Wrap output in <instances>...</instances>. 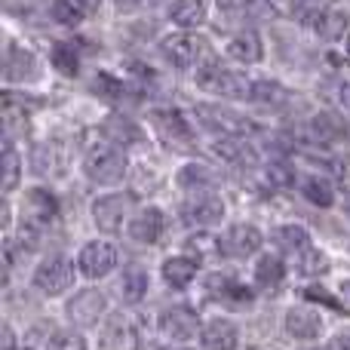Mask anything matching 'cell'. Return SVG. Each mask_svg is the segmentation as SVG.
<instances>
[{
	"label": "cell",
	"mask_w": 350,
	"mask_h": 350,
	"mask_svg": "<svg viewBox=\"0 0 350 350\" xmlns=\"http://www.w3.org/2000/svg\"><path fill=\"white\" fill-rule=\"evenodd\" d=\"M59 215V200L53 191L46 187H28L18 203V224H22V234L28 240V246H37V237L49 228Z\"/></svg>",
	"instance_id": "obj_1"
},
{
	"label": "cell",
	"mask_w": 350,
	"mask_h": 350,
	"mask_svg": "<svg viewBox=\"0 0 350 350\" xmlns=\"http://www.w3.org/2000/svg\"><path fill=\"white\" fill-rule=\"evenodd\" d=\"M126 154L111 142H96L83 154V175L92 185H120L126 178Z\"/></svg>",
	"instance_id": "obj_2"
},
{
	"label": "cell",
	"mask_w": 350,
	"mask_h": 350,
	"mask_svg": "<svg viewBox=\"0 0 350 350\" xmlns=\"http://www.w3.org/2000/svg\"><path fill=\"white\" fill-rule=\"evenodd\" d=\"M193 80H197L200 90L212 92V96H221V98H252V83H249L243 74L230 71V68L218 65V62L200 65L197 71H193Z\"/></svg>",
	"instance_id": "obj_3"
},
{
	"label": "cell",
	"mask_w": 350,
	"mask_h": 350,
	"mask_svg": "<svg viewBox=\"0 0 350 350\" xmlns=\"http://www.w3.org/2000/svg\"><path fill=\"white\" fill-rule=\"evenodd\" d=\"M148 123L157 133V139L166 142L175 151H191L193 148V129L178 108H151L148 111Z\"/></svg>",
	"instance_id": "obj_4"
},
{
	"label": "cell",
	"mask_w": 350,
	"mask_h": 350,
	"mask_svg": "<svg viewBox=\"0 0 350 350\" xmlns=\"http://www.w3.org/2000/svg\"><path fill=\"white\" fill-rule=\"evenodd\" d=\"M261 243H265L261 230L255 224L240 221V224H230L218 237V255H224V258H249V255H255L261 249Z\"/></svg>",
	"instance_id": "obj_5"
},
{
	"label": "cell",
	"mask_w": 350,
	"mask_h": 350,
	"mask_svg": "<svg viewBox=\"0 0 350 350\" xmlns=\"http://www.w3.org/2000/svg\"><path fill=\"white\" fill-rule=\"evenodd\" d=\"M74 283V265L65 255H53V258L40 261L34 271V286L43 295H62L65 289H71Z\"/></svg>",
	"instance_id": "obj_6"
},
{
	"label": "cell",
	"mask_w": 350,
	"mask_h": 350,
	"mask_svg": "<svg viewBox=\"0 0 350 350\" xmlns=\"http://www.w3.org/2000/svg\"><path fill=\"white\" fill-rule=\"evenodd\" d=\"M224 218V200L218 193H193L181 203V221L191 228H215Z\"/></svg>",
	"instance_id": "obj_7"
},
{
	"label": "cell",
	"mask_w": 350,
	"mask_h": 350,
	"mask_svg": "<svg viewBox=\"0 0 350 350\" xmlns=\"http://www.w3.org/2000/svg\"><path fill=\"white\" fill-rule=\"evenodd\" d=\"M117 258H120V255H117V249L111 246V243L92 240V243H86V246L80 249L77 267H80V273H83V277L102 280V277H108V273L117 267Z\"/></svg>",
	"instance_id": "obj_8"
},
{
	"label": "cell",
	"mask_w": 350,
	"mask_h": 350,
	"mask_svg": "<svg viewBox=\"0 0 350 350\" xmlns=\"http://www.w3.org/2000/svg\"><path fill=\"white\" fill-rule=\"evenodd\" d=\"M160 49H163V59L170 62L178 71H187V68L197 65V55L203 49V40L191 31H178V34H166L160 40Z\"/></svg>",
	"instance_id": "obj_9"
},
{
	"label": "cell",
	"mask_w": 350,
	"mask_h": 350,
	"mask_svg": "<svg viewBox=\"0 0 350 350\" xmlns=\"http://www.w3.org/2000/svg\"><path fill=\"white\" fill-rule=\"evenodd\" d=\"M126 206H129L126 193H105V197H96L90 206L96 228L102 230V234H117L123 218H126Z\"/></svg>",
	"instance_id": "obj_10"
},
{
	"label": "cell",
	"mask_w": 350,
	"mask_h": 350,
	"mask_svg": "<svg viewBox=\"0 0 350 350\" xmlns=\"http://www.w3.org/2000/svg\"><path fill=\"white\" fill-rule=\"evenodd\" d=\"M37 77H40L37 55L25 46H12V43H6V49H3V80L6 83H12V80H18V83H31V80H37Z\"/></svg>",
	"instance_id": "obj_11"
},
{
	"label": "cell",
	"mask_w": 350,
	"mask_h": 350,
	"mask_svg": "<svg viewBox=\"0 0 350 350\" xmlns=\"http://www.w3.org/2000/svg\"><path fill=\"white\" fill-rule=\"evenodd\" d=\"M197 329H200V317L185 304H175L160 317V332L170 341H191L197 335Z\"/></svg>",
	"instance_id": "obj_12"
},
{
	"label": "cell",
	"mask_w": 350,
	"mask_h": 350,
	"mask_svg": "<svg viewBox=\"0 0 350 350\" xmlns=\"http://www.w3.org/2000/svg\"><path fill=\"white\" fill-rule=\"evenodd\" d=\"M166 230V215L157 206H145V209L135 212V218L129 221V237L142 246H154V243L163 237Z\"/></svg>",
	"instance_id": "obj_13"
},
{
	"label": "cell",
	"mask_w": 350,
	"mask_h": 350,
	"mask_svg": "<svg viewBox=\"0 0 350 350\" xmlns=\"http://www.w3.org/2000/svg\"><path fill=\"white\" fill-rule=\"evenodd\" d=\"M224 55L237 65H258L265 59V43H261L258 31L246 28V31H237L228 43H224Z\"/></svg>",
	"instance_id": "obj_14"
},
{
	"label": "cell",
	"mask_w": 350,
	"mask_h": 350,
	"mask_svg": "<svg viewBox=\"0 0 350 350\" xmlns=\"http://www.w3.org/2000/svg\"><path fill=\"white\" fill-rule=\"evenodd\" d=\"M310 139L317 145H338V142L350 139V126L335 111H317L314 120H310Z\"/></svg>",
	"instance_id": "obj_15"
},
{
	"label": "cell",
	"mask_w": 350,
	"mask_h": 350,
	"mask_svg": "<svg viewBox=\"0 0 350 350\" xmlns=\"http://www.w3.org/2000/svg\"><path fill=\"white\" fill-rule=\"evenodd\" d=\"M105 314V295L98 289H83L68 301V317L74 326H96L98 317Z\"/></svg>",
	"instance_id": "obj_16"
},
{
	"label": "cell",
	"mask_w": 350,
	"mask_h": 350,
	"mask_svg": "<svg viewBox=\"0 0 350 350\" xmlns=\"http://www.w3.org/2000/svg\"><path fill=\"white\" fill-rule=\"evenodd\" d=\"M98 133H102L105 142H111V145H117V148H129V145H139L142 142V126L135 120H129L126 114L105 117V123L98 126Z\"/></svg>",
	"instance_id": "obj_17"
},
{
	"label": "cell",
	"mask_w": 350,
	"mask_h": 350,
	"mask_svg": "<svg viewBox=\"0 0 350 350\" xmlns=\"http://www.w3.org/2000/svg\"><path fill=\"white\" fill-rule=\"evenodd\" d=\"M142 338H139V329L129 317L114 314L105 326V347L108 350H139Z\"/></svg>",
	"instance_id": "obj_18"
},
{
	"label": "cell",
	"mask_w": 350,
	"mask_h": 350,
	"mask_svg": "<svg viewBox=\"0 0 350 350\" xmlns=\"http://www.w3.org/2000/svg\"><path fill=\"white\" fill-rule=\"evenodd\" d=\"M175 181H178V187L193 191V193H215L218 175L206 163H185L178 170V175H175Z\"/></svg>",
	"instance_id": "obj_19"
},
{
	"label": "cell",
	"mask_w": 350,
	"mask_h": 350,
	"mask_svg": "<svg viewBox=\"0 0 350 350\" xmlns=\"http://www.w3.org/2000/svg\"><path fill=\"white\" fill-rule=\"evenodd\" d=\"M170 22L181 31H193L206 22V0H172L166 10Z\"/></svg>",
	"instance_id": "obj_20"
},
{
	"label": "cell",
	"mask_w": 350,
	"mask_h": 350,
	"mask_svg": "<svg viewBox=\"0 0 350 350\" xmlns=\"http://www.w3.org/2000/svg\"><path fill=\"white\" fill-rule=\"evenodd\" d=\"M286 329H289L292 338H317L323 332V320H320V310L314 308H292L286 314Z\"/></svg>",
	"instance_id": "obj_21"
},
{
	"label": "cell",
	"mask_w": 350,
	"mask_h": 350,
	"mask_svg": "<svg viewBox=\"0 0 350 350\" xmlns=\"http://www.w3.org/2000/svg\"><path fill=\"white\" fill-rule=\"evenodd\" d=\"M298 191L304 193V200H308V203L320 206V209H329V206L335 203V197H338L332 181L323 178V175H314V172L298 175Z\"/></svg>",
	"instance_id": "obj_22"
},
{
	"label": "cell",
	"mask_w": 350,
	"mask_h": 350,
	"mask_svg": "<svg viewBox=\"0 0 350 350\" xmlns=\"http://www.w3.org/2000/svg\"><path fill=\"white\" fill-rule=\"evenodd\" d=\"M347 28H350V16L345 10H335V6H326V10L317 16V22H314V34L320 37V40H326V43L341 40Z\"/></svg>",
	"instance_id": "obj_23"
},
{
	"label": "cell",
	"mask_w": 350,
	"mask_h": 350,
	"mask_svg": "<svg viewBox=\"0 0 350 350\" xmlns=\"http://www.w3.org/2000/svg\"><path fill=\"white\" fill-rule=\"evenodd\" d=\"M200 341L206 350H234L240 335H237V326L230 320H209L200 332Z\"/></svg>",
	"instance_id": "obj_24"
},
{
	"label": "cell",
	"mask_w": 350,
	"mask_h": 350,
	"mask_svg": "<svg viewBox=\"0 0 350 350\" xmlns=\"http://www.w3.org/2000/svg\"><path fill=\"white\" fill-rule=\"evenodd\" d=\"M197 271H200V261L191 258V255H172V258L163 261V280L172 289H185L187 283H193Z\"/></svg>",
	"instance_id": "obj_25"
},
{
	"label": "cell",
	"mask_w": 350,
	"mask_h": 350,
	"mask_svg": "<svg viewBox=\"0 0 350 350\" xmlns=\"http://www.w3.org/2000/svg\"><path fill=\"white\" fill-rule=\"evenodd\" d=\"M49 65L62 74V77H77L80 74V46L77 40H59L49 49Z\"/></svg>",
	"instance_id": "obj_26"
},
{
	"label": "cell",
	"mask_w": 350,
	"mask_h": 350,
	"mask_svg": "<svg viewBox=\"0 0 350 350\" xmlns=\"http://www.w3.org/2000/svg\"><path fill=\"white\" fill-rule=\"evenodd\" d=\"M273 243L295 258V255H301L304 249H310V234L301 228V224H280V228L273 230Z\"/></svg>",
	"instance_id": "obj_27"
},
{
	"label": "cell",
	"mask_w": 350,
	"mask_h": 350,
	"mask_svg": "<svg viewBox=\"0 0 350 350\" xmlns=\"http://www.w3.org/2000/svg\"><path fill=\"white\" fill-rule=\"evenodd\" d=\"M31 160H34V170L40 175H46V178H59V175H65V166H62V148L55 145V142L37 145L34 154H31Z\"/></svg>",
	"instance_id": "obj_28"
},
{
	"label": "cell",
	"mask_w": 350,
	"mask_h": 350,
	"mask_svg": "<svg viewBox=\"0 0 350 350\" xmlns=\"http://www.w3.org/2000/svg\"><path fill=\"white\" fill-rule=\"evenodd\" d=\"M212 151H215L218 160H224V163H230V166H249V163H255L252 148H249L243 139H218L215 145H212Z\"/></svg>",
	"instance_id": "obj_29"
},
{
	"label": "cell",
	"mask_w": 350,
	"mask_h": 350,
	"mask_svg": "<svg viewBox=\"0 0 350 350\" xmlns=\"http://www.w3.org/2000/svg\"><path fill=\"white\" fill-rule=\"evenodd\" d=\"M145 292H148V271H145V267H139V265H129L126 271H123V277H120L123 301L135 304V301H142V298H145Z\"/></svg>",
	"instance_id": "obj_30"
},
{
	"label": "cell",
	"mask_w": 350,
	"mask_h": 350,
	"mask_svg": "<svg viewBox=\"0 0 350 350\" xmlns=\"http://www.w3.org/2000/svg\"><path fill=\"white\" fill-rule=\"evenodd\" d=\"M283 277H286V265L277 255H261V258L255 261V283H258L261 289H277V286L283 283Z\"/></svg>",
	"instance_id": "obj_31"
},
{
	"label": "cell",
	"mask_w": 350,
	"mask_h": 350,
	"mask_svg": "<svg viewBox=\"0 0 350 350\" xmlns=\"http://www.w3.org/2000/svg\"><path fill=\"white\" fill-rule=\"evenodd\" d=\"M0 170H3V197H10L12 191H16V185L22 181V157L16 154V148H12V139H6L3 135V157H0Z\"/></svg>",
	"instance_id": "obj_32"
},
{
	"label": "cell",
	"mask_w": 350,
	"mask_h": 350,
	"mask_svg": "<svg viewBox=\"0 0 350 350\" xmlns=\"http://www.w3.org/2000/svg\"><path fill=\"white\" fill-rule=\"evenodd\" d=\"M252 102L267 105V108H280L289 102V90L277 80H255L252 83Z\"/></svg>",
	"instance_id": "obj_33"
},
{
	"label": "cell",
	"mask_w": 350,
	"mask_h": 350,
	"mask_svg": "<svg viewBox=\"0 0 350 350\" xmlns=\"http://www.w3.org/2000/svg\"><path fill=\"white\" fill-rule=\"evenodd\" d=\"M49 16L62 28H77L83 22V10L77 3H71V0H49Z\"/></svg>",
	"instance_id": "obj_34"
},
{
	"label": "cell",
	"mask_w": 350,
	"mask_h": 350,
	"mask_svg": "<svg viewBox=\"0 0 350 350\" xmlns=\"http://www.w3.org/2000/svg\"><path fill=\"white\" fill-rule=\"evenodd\" d=\"M295 267H298V273H304V277H314V273H326L329 271V261H326V255L320 252V249H304L301 255H295Z\"/></svg>",
	"instance_id": "obj_35"
},
{
	"label": "cell",
	"mask_w": 350,
	"mask_h": 350,
	"mask_svg": "<svg viewBox=\"0 0 350 350\" xmlns=\"http://www.w3.org/2000/svg\"><path fill=\"white\" fill-rule=\"evenodd\" d=\"M92 90H96L98 96L111 98V102H117V98L126 96V83H123L120 77H114V74H108V71H98L96 74V80H92Z\"/></svg>",
	"instance_id": "obj_36"
},
{
	"label": "cell",
	"mask_w": 350,
	"mask_h": 350,
	"mask_svg": "<svg viewBox=\"0 0 350 350\" xmlns=\"http://www.w3.org/2000/svg\"><path fill=\"white\" fill-rule=\"evenodd\" d=\"M49 350H86V341L74 332H53Z\"/></svg>",
	"instance_id": "obj_37"
},
{
	"label": "cell",
	"mask_w": 350,
	"mask_h": 350,
	"mask_svg": "<svg viewBox=\"0 0 350 350\" xmlns=\"http://www.w3.org/2000/svg\"><path fill=\"white\" fill-rule=\"evenodd\" d=\"M49 345H53V332L46 329H31L25 335V350H49Z\"/></svg>",
	"instance_id": "obj_38"
},
{
	"label": "cell",
	"mask_w": 350,
	"mask_h": 350,
	"mask_svg": "<svg viewBox=\"0 0 350 350\" xmlns=\"http://www.w3.org/2000/svg\"><path fill=\"white\" fill-rule=\"evenodd\" d=\"M157 0H117V12H142L145 6H154Z\"/></svg>",
	"instance_id": "obj_39"
},
{
	"label": "cell",
	"mask_w": 350,
	"mask_h": 350,
	"mask_svg": "<svg viewBox=\"0 0 350 350\" xmlns=\"http://www.w3.org/2000/svg\"><path fill=\"white\" fill-rule=\"evenodd\" d=\"M218 6H221L224 12H243V10H249V3L252 0H215Z\"/></svg>",
	"instance_id": "obj_40"
},
{
	"label": "cell",
	"mask_w": 350,
	"mask_h": 350,
	"mask_svg": "<svg viewBox=\"0 0 350 350\" xmlns=\"http://www.w3.org/2000/svg\"><path fill=\"white\" fill-rule=\"evenodd\" d=\"M304 298H310V301H323V304H329V308H335V298H329L326 289H304Z\"/></svg>",
	"instance_id": "obj_41"
},
{
	"label": "cell",
	"mask_w": 350,
	"mask_h": 350,
	"mask_svg": "<svg viewBox=\"0 0 350 350\" xmlns=\"http://www.w3.org/2000/svg\"><path fill=\"white\" fill-rule=\"evenodd\" d=\"M338 102H341V108L350 114V80H341L338 83Z\"/></svg>",
	"instance_id": "obj_42"
},
{
	"label": "cell",
	"mask_w": 350,
	"mask_h": 350,
	"mask_svg": "<svg viewBox=\"0 0 350 350\" xmlns=\"http://www.w3.org/2000/svg\"><path fill=\"white\" fill-rule=\"evenodd\" d=\"M326 350H350V332H338Z\"/></svg>",
	"instance_id": "obj_43"
},
{
	"label": "cell",
	"mask_w": 350,
	"mask_h": 350,
	"mask_svg": "<svg viewBox=\"0 0 350 350\" xmlns=\"http://www.w3.org/2000/svg\"><path fill=\"white\" fill-rule=\"evenodd\" d=\"M71 3H77L83 12H90V10H98V0H71Z\"/></svg>",
	"instance_id": "obj_44"
},
{
	"label": "cell",
	"mask_w": 350,
	"mask_h": 350,
	"mask_svg": "<svg viewBox=\"0 0 350 350\" xmlns=\"http://www.w3.org/2000/svg\"><path fill=\"white\" fill-rule=\"evenodd\" d=\"M3 350H12V329L3 326Z\"/></svg>",
	"instance_id": "obj_45"
},
{
	"label": "cell",
	"mask_w": 350,
	"mask_h": 350,
	"mask_svg": "<svg viewBox=\"0 0 350 350\" xmlns=\"http://www.w3.org/2000/svg\"><path fill=\"white\" fill-rule=\"evenodd\" d=\"M341 301H345L347 308H350V280H347L345 286H341Z\"/></svg>",
	"instance_id": "obj_46"
},
{
	"label": "cell",
	"mask_w": 350,
	"mask_h": 350,
	"mask_svg": "<svg viewBox=\"0 0 350 350\" xmlns=\"http://www.w3.org/2000/svg\"><path fill=\"white\" fill-rule=\"evenodd\" d=\"M345 209L350 212V187H347V191H345Z\"/></svg>",
	"instance_id": "obj_47"
},
{
	"label": "cell",
	"mask_w": 350,
	"mask_h": 350,
	"mask_svg": "<svg viewBox=\"0 0 350 350\" xmlns=\"http://www.w3.org/2000/svg\"><path fill=\"white\" fill-rule=\"evenodd\" d=\"M345 49H347V55H350V34L345 37Z\"/></svg>",
	"instance_id": "obj_48"
},
{
	"label": "cell",
	"mask_w": 350,
	"mask_h": 350,
	"mask_svg": "<svg viewBox=\"0 0 350 350\" xmlns=\"http://www.w3.org/2000/svg\"><path fill=\"white\" fill-rule=\"evenodd\" d=\"M310 350H323V347H310Z\"/></svg>",
	"instance_id": "obj_49"
}]
</instances>
